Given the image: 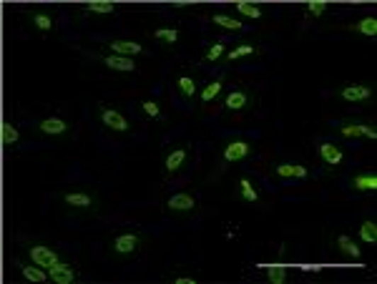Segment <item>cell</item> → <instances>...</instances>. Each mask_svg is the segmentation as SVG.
<instances>
[{
  "mask_svg": "<svg viewBox=\"0 0 377 284\" xmlns=\"http://www.w3.org/2000/svg\"><path fill=\"white\" fill-rule=\"evenodd\" d=\"M23 21H26V25L38 35H50L58 25L56 16H53L48 8H30V11L23 13Z\"/></svg>",
  "mask_w": 377,
  "mask_h": 284,
  "instance_id": "obj_13",
  "label": "cell"
},
{
  "mask_svg": "<svg viewBox=\"0 0 377 284\" xmlns=\"http://www.w3.org/2000/svg\"><path fill=\"white\" fill-rule=\"evenodd\" d=\"M58 204L71 217H96L103 209L99 191L91 186H71V189L58 191Z\"/></svg>",
  "mask_w": 377,
  "mask_h": 284,
  "instance_id": "obj_2",
  "label": "cell"
},
{
  "mask_svg": "<svg viewBox=\"0 0 377 284\" xmlns=\"http://www.w3.org/2000/svg\"><path fill=\"white\" fill-rule=\"evenodd\" d=\"M106 53L136 58V56H146V48L144 43H139V40L133 38H113V40H106Z\"/></svg>",
  "mask_w": 377,
  "mask_h": 284,
  "instance_id": "obj_20",
  "label": "cell"
},
{
  "mask_svg": "<svg viewBox=\"0 0 377 284\" xmlns=\"http://www.w3.org/2000/svg\"><path fill=\"white\" fill-rule=\"evenodd\" d=\"M347 189L352 194H375L377 191V171L375 169H362V171H355L347 178Z\"/></svg>",
  "mask_w": 377,
  "mask_h": 284,
  "instance_id": "obj_16",
  "label": "cell"
},
{
  "mask_svg": "<svg viewBox=\"0 0 377 284\" xmlns=\"http://www.w3.org/2000/svg\"><path fill=\"white\" fill-rule=\"evenodd\" d=\"M169 284H196L199 282V274L196 272H188V269H176V272H167L164 274Z\"/></svg>",
  "mask_w": 377,
  "mask_h": 284,
  "instance_id": "obj_34",
  "label": "cell"
},
{
  "mask_svg": "<svg viewBox=\"0 0 377 284\" xmlns=\"http://www.w3.org/2000/svg\"><path fill=\"white\" fill-rule=\"evenodd\" d=\"M234 196H237L242 204H261V191L259 186H257V181L252 176H247V174H242V176L237 178V184H234Z\"/></svg>",
  "mask_w": 377,
  "mask_h": 284,
  "instance_id": "obj_17",
  "label": "cell"
},
{
  "mask_svg": "<svg viewBox=\"0 0 377 284\" xmlns=\"http://www.w3.org/2000/svg\"><path fill=\"white\" fill-rule=\"evenodd\" d=\"M146 244H149V234L144 229H118L106 239V254L111 256L113 262L123 264L136 259Z\"/></svg>",
  "mask_w": 377,
  "mask_h": 284,
  "instance_id": "obj_1",
  "label": "cell"
},
{
  "mask_svg": "<svg viewBox=\"0 0 377 284\" xmlns=\"http://www.w3.org/2000/svg\"><path fill=\"white\" fill-rule=\"evenodd\" d=\"M78 277H81V272H78V267L71 262H63V264H58V267L48 269V282H56V284H73V282H78Z\"/></svg>",
  "mask_w": 377,
  "mask_h": 284,
  "instance_id": "obj_26",
  "label": "cell"
},
{
  "mask_svg": "<svg viewBox=\"0 0 377 284\" xmlns=\"http://www.w3.org/2000/svg\"><path fill=\"white\" fill-rule=\"evenodd\" d=\"M254 157V144L249 139H229L219 151V164L222 166H237Z\"/></svg>",
  "mask_w": 377,
  "mask_h": 284,
  "instance_id": "obj_10",
  "label": "cell"
},
{
  "mask_svg": "<svg viewBox=\"0 0 377 284\" xmlns=\"http://www.w3.org/2000/svg\"><path fill=\"white\" fill-rule=\"evenodd\" d=\"M315 154L317 159H320V164L325 169H342L344 161H347V154H344V149L339 144H334V141H320V144L315 146Z\"/></svg>",
  "mask_w": 377,
  "mask_h": 284,
  "instance_id": "obj_14",
  "label": "cell"
},
{
  "mask_svg": "<svg viewBox=\"0 0 377 284\" xmlns=\"http://www.w3.org/2000/svg\"><path fill=\"white\" fill-rule=\"evenodd\" d=\"M196 209H199V199L191 191H174V194L167 196L164 201V212L174 219H188L194 217Z\"/></svg>",
  "mask_w": 377,
  "mask_h": 284,
  "instance_id": "obj_8",
  "label": "cell"
},
{
  "mask_svg": "<svg viewBox=\"0 0 377 284\" xmlns=\"http://www.w3.org/2000/svg\"><path fill=\"white\" fill-rule=\"evenodd\" d=\"M339 139L347 141H375L377 139V126L372 121H357V118H342V121L334 126Z\"/></svg>",
  "mask_w": 377,
  "mask_h": 284,
  "instance_id": "obj_9",
  "label": "cell"
},
{
  "mask_svg": "<svg viewBox=\"0 0 377 284\" xmlns=\"http://www.w3.org/2000/svg\"><path fill=\"white\" fill-rule=\"evenodd\" d=\"M151 40L159 43L161 48H179V43L184 40V28H176V25H164V28L151 30Z\"/></svg>",
  "mask_w": 377,
  "mask_h": 284,
  "instance_id": "obj_22",
  "label": "cell"
},
{
  "mask_svg": "<svg viewBox=\"0 0 377 284\" xmlns=\"http://www.w3.org/2000/svg\"><path fill=\"white\" fill-rule=\"evenodd\" d=\"M264 56V48L254 40H242L237 43L234 48L227 50V56H224V63H237V61H252V58H261Z\"/></svg>",
  "mask_w": 377,
  "mask_h": 284,
  "instance_id": "obj_18",
  "label": "cell"
},
{
  "mask_svg": "<svg viewBox=\"0 0 377 284\" xmlns=\"http://www.w3.org/2000/svg\"><path fill=\"white\" fill-rule=\"evenodd\" d=\"M334 98L342 103H355V106H372L375 103V84H370V81L344 84L334 91Z\"/></svg>",
  "mask_w": 377,
  "mask_h": 284,
  "instance_id": "obj_7",
  "label": "cell"
},
{
  "mask_svg": "<svg viewBox=\"0 0 377 284\" xmlns=\"http://www.w3.org/2000/svg\"><path fill=\"white\" fill-rule=\"evenodd\" d=\"M99 63L103 68H108V71H116V73H136V68H139V63L133 61V58H126V56H116V53H101Z\"/></svg>",
  "mask_w": 377,
  "mask_h": 284,
  "instance_id": "obj_23",
  "label": "cell"
},
{
  "mask_svg": "<svg viewBox=\"0 0 377 284\" xmlns=\"http://www.w3.org/2000/svg\"><path fill=\"white\" fill-rule=\"evenodd\" d=\"M139 108H141V116H144L146 121L156 123V126H167L169 116H167V111H164V106H161L156 98H144L139 103Z\"/></svg>",
  "mask_w": 377,
  "mask_h": 284,
  "instance_id": "obj_25",
  "label": "cell"
},
{
  "mask_svg": "<svg viewBox=\"0 0 377 284\" xmlns=\"http://www.w3.org/2000/svg\"><path fill=\"white\" fill-rule=\"evenodd\" d=\"M0 141H3V146H6V149H16V146L21 144V131H18L16 123H13V121L0 123Z\"/></svg>",
  "mask_w": 377,
  "mask_h": 284,
  "instance_id": "obj_32",
  "label": "cell"
},
{
  "mask_svg": "<svg viewBox=\"0 0 377 284\" xmlns=\"http://www.w3.org/2000/svg\"><path fill=\"white\" fill-rule=\"evenodd\" d=\"M209 25L224 30V33H242V30H244V21L232 16V13H211Z\"/></svg>",
  "mask_w": 377,
  "mask_h": 284,
  "instance_id": "obj_24",
  "label": "cell"
},
{
  "mask_svg": "<svg viewBox=\"0 0 377 284\" xmlns=\"http://www.w3.org/2000/svg\"><path fill=\"white\" fill-rule=\"evenodd\" d=\"M21 249H23V256H26L28 262L38 264V267H43V269L58 267V264L68 262V256L63 254V249H58V246L48 244V242L28 239V242H23Z\"/></svg>",
  "mask_w": 377,
  "mask_h": 284,
  "instance_id": "obj_3",
  "label": "cell"
},
{
  "mask_svg": "<svg viewBox=\"0 0 377 284\" xmlns=\"http://www.w3.org/2000/svg\"><path fill=\"white\" fill-rule=\"evenodd\" d=\"M269 174H272L274 181H282V184H287V181H307L312 176L310 169L300 161H277Z\"/></svg>",
  "mask_w": 377,
  "mask_h": 284,
  "instance_id": "obj_15",
  "label": "cell"
},
{
  "mask_svg": "<svg viewBox=\"0 0 377 284\" xmlns=\"http://www.w3.org/2000/svg\"><path fill=\"white\" fill-rule=\"evenodd\" d=\"M201 79H199V71H194V68H186V71H179L176 76H174V91H176V96L181 101H186V103H191V101H196V96H199L201 91Z\"/></svg>",
  "mask_w": 377,
  "mask_h": 284,
  "instance_id": "obj_12",
  "label": "cell"
},
{
  "mask_svg": "<svg viewBox=\"0 0 377 284\" xmlns=\"http://www.w3.org/2000/svg\"><path fill=\"white\" fill-rule=\"evenodd\" d=\"M18 269H21V277L28 279V282H48V269L38 267V264L28 262L26 256H23L21 262H18Z\"/></svg>",
  "mask_w": 377,
  "mask_h": 284,
  "instance_id": "obj_30",
  "label": "cell"
},
{
  "mask_svg": "<svg viewBox=\"0 0 377 284\" xmlns=\"http://www.w3.org/2000/svg\"><path fill=\"white\" fill-rule=\"evenodd\" d=\"M94 116H96V123H99L103 131H108V134L128 136L133 131V123L128 121L126 116H123V111L106 106V103H96V106H94Z\"/></svg>",
  "mask_w": 377,
  "mask_h": 284,
  "instance_id": "obj_4",
  "label": "cell"
},
{
  "mask_svg": "<svg viewBox=\"0 0 377 284\" xmlns=\"http://www.w3.org/2000/svg\"><path fill=\"white\" fill-rule=\"evenodd\" d=\"M257 108V91L247 89V86H237V89H229L224 93V111L229 116H242V113H249Z\"/></svg>",
  "mask_w": 377,
  "mask_h": 284,
  "instance_id": "obj_6",
  "label": "cell"
},
{
  "mask_svg": "<svg viewBox=\"0 0 377 284\" xmlns=\"http://www.w3.org/2000/svg\"><path fill=\"white\" fill-rule=\"evenodd\" d=\"M347 30H349V33L362 35V38H375V35H377V18L375 16H365V18H360L357 23H349Z\"/></svg>",
  "mask_w": 377,
  "mask_h": 284,
  "instance_id": "obj_31",
  "label": "cell"
},
{
  "mask_svg": "<svg viewBox=\"0 0 377 284\" xmlns=\"http://www.w3.org/2000/svg\"><path fill=\"white\" fill-rule=\"evenodd\" d=\"M357 239H360L362 244H370V246L377 244V224H375V219H365V222L357 227Z\"/></svg>",
  "mask_w": 377,
  "mask_h": 284,
  "instance_id": "obj_33",
  "label": "cell"
},
{
  "mask_svg": "<svg viewBox=\"0 0 377 284\" xmlns=\"http://www.w3.org/2000/svg\"><path fill=\"white\" fill-rule=\"evenodd\" d=\"M234 13H237V18H247V21H261L266 16V6L249 3V0H237L234 3Z\"/></svg>",
  "mask_w": 377,
  "mask_h": 284,
  "instance_id": "obj_27",
  "label": "cell"
},
{
  "mask_svg": "<svg viewBox=\"0 0 377 284\" xmlns=\"http://www.w3.org/2000/svg\"><path fill=\"white\" fill-rule=\"evenodd\" d=\"M191 157H194V146L188 144V141L174 146V149H167L161 154V176L164 178L176 176L179 171H184L191 164Z\"/></svg>",
  "mask_w": 377,
  "mask_h": 284,
  "instance_id": "obj_5",
  "label": "cell"
},
{
  "mask_svg": "<svg viewBox=\"0 0 377 284\" xmlns=\"http://www.w3.org/2000/svg\"><path fill=\"white\" fill-rule=\"evenodd\" d=\"M227 50H229V43L224 38L219 40H211L209 45H206L204 50V56H201V66H214V63L224 61V56H227Z\"/></svg>",
  "mask_w": 377,
  "mask_h": 284,
  "instance_id": "obj_28",
  "label": "cell"
},
{
  "mask_svg": "<svg viewBox=\"0 0 377 284\" xmlns=\"http://www.w3.org/2000/svg\"><path fill=\"white\" fill-rule=\"evenodd\" d=\"M332 246L342 259H349V262H360L362 259V244H357L355 237L349 234H337L332 239Z\"/></svg>",
  "mask_w": 377,
  "mask_h": 284,
  "instance_id": "obj_21",
  "label": "cell"
},
{
  "mask_svg": "<svg viewBox=\"0 0 377 284\" xmlns=\"http://www.w3.org/2000/svg\"><path fill=\"white\" fill-rule=\"evenodd\" d=\"M224 91H227V73H219L214 81H209V84L201 86L199 96H196V106H199V108L211 106V103H214V101H217Z\"/></svg>",
  "mask_w": 377,
  "mask_h": 284,
  "instance_id": "obj_19",
  "label": "cell"
},
{
  "mask_svg": "<svg viewBox=\"0 0 377 284\" xmlns=\"http://www.w3.org/2000/svg\"><path fill=\"white\" fill-rule=\"evenodd\" d=\"M116 11H118V3H113V0H89L81 8V16H111Z\"/></svg>",
  "mask_w": 377,
  "mask_h": 284,
  "instance_id": "obj_29",
  "label": "cell"
},
{
  "mask_svg": "<svg viewBox=\"0 0 377 284\" xmlns=\"http://www.w3.org/2000/svg\"><path fill=\"white\" fill-rule=\"evenodd\" d=\"M33 131L40 139H68L73 131V123L63 116H43L33 123Z\"/></svg>",
  "mask_w": 377,
  "mask_h": 284,
  "instance_id": "obj_11",
  "label": "cell"
},
{
  "mask_svg": "<svg viewBox=\"0 0 377 284\" xmlns=\"http://www.w3.org/2000/svg\"><path fill=\"white\" fill-rule=\"evenodd\" d=\"M327 11H330L327 0H310V3H305V16L307 18H322Z\"/></svg>",
  "mask_w": 377,
  "mask_h": 284,
  "instance_id": "obj_35",
  "label": "cell"
},
{
  "mask_svg": "<svg viewBox=\"0 0 377 284\" xmlns=\"http://www.w3.org/2000/svg\"><path fill=\"white\" fill-rule=\"evenodd\" d=\"M287 269H284V264H272V267L266 269V279L272 284H284L287 282Z\"/></svg>",
  "mask_w": 377,
  "mask_h": 284,
  "instance_id": "obj_36",
  "label": "cell"
}]
</instances>
